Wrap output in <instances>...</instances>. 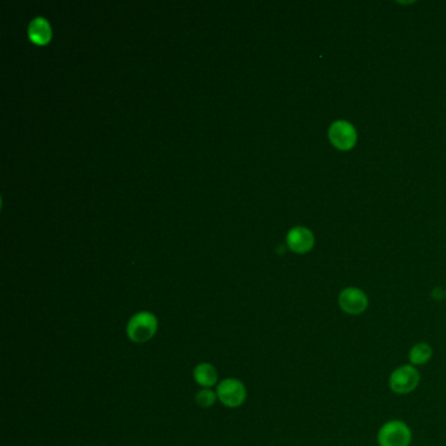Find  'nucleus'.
<instances>
[{"mask_svg": "<svg viewBox=\"0 0 446 446\" xmlns=\"http://www.w3.org/2000/svg\"><path fill=\"white\" fill-rule=\"evenodd\" d=\"M445 298H446V293H445Z\"/></svg>", "mask_w": 446, "mask_h": 446, "instance_id": "12", "label": "nucleus"}, {"mask_svg": "<svg viewBox=\"0 0 446 446\" xmlns=\"http://www.w3.org/2000/svg\"><path fill=\"white\" fill-rule=\"evenodd\" d=\"M218 394L212 389H202L196 393L195 402L202 409H209L218 402Z\"/></svg>", "mask_w": 446, "mask_h": 446, "instance_id": "11", "label": "nucleus"}, {"mask_svg": "<svg viewBox=\"0 0 446 446\" xmlns=\"http://www.w3.org/2000/svg\"><path fill=\"white\" fill-rule=\"evenodd\" d=\"M286 243L292 252L305 254L310 252L314 246V236L309 229L296 227L291 229L286 236Z\"/></svg>", "mask_w": 446, "mask_h": 446, "instance_id": "7", "label": "nucleus"}, {"mask_svg": "<svg viewBox=\"0 0 446 446\" xmlns=\"http://www.w3.org/2000/svg\"><path fill=\"white\" fill-rule=\"evenodd\" d=\"M329 139L335 148L350 151L357 143V131L352 123L347 121H336L329 128Z\"/></svg>", "mask_w": 446, "mask_h": 446, "instance_id": "5", "label": "nucleus"}, {"mask_svg": "<svg viewBox=\"0 0 446 446\" xmlns=\"http://www.w3.org/2000/svg\"><path fill=\"white\" fill-rule=\"evenodd\" d=\"M29 38L37 45H46L51 40V26L45 17H37L29 24Z\"/></svg>", "mask_w": 446, "mask_h": 446, "instance_id": "9", "label": "nucleus"}, {"mask_svg": "<svg viewBox=\"0 0 446 446\" xmlns=\"http://www.w3.org/2000/svg\"><path fill=\"white\" fill-rule=\"evenodd\" d=\"M216 394L220 403L228 409H239L248 397L245 385L237 378H224L216 386Z\"/></svg>", "mask_w": 446, "mask_h": 446, "instance_id": "3", "label": "nucleus"}, {"mask_svg": "<svg viewBox=\"0 0 446 446\" xmlns=\"http://www.w3.org/2000/svg\"><path fill=\"white\" fill-rule=\"evenodd\" d=\"M194 381L202 389H212L218 386V369L209 363H199L193 370Z\"/></svg>", "mask_w": 446, "mask_h": 446, "instance_id": "8", "label": "nucleus"}, {"mask_svg": "<svg viewBox=\"0 0 446 446\" xmlns=\"http://www.w3.org/2000/svg\"><path fill=\"white\" fill-rule=\"evenodd\" d=\"M338 302H339L341 309L351 316H359V314L364 313L368 308V304H369L366 292L356 288V286L344 288L343 291L339 293Z\"/></svg>", "mask_w": 446, "mask_h": 446, "instance_id": "6", "label": "nucleus"}, {"mask_svg": "<svg viewBox=\"0 0 446 446\" xmlns=\"http://www.w3.org/2000/svg\"><path fill=\"white\" fill-rule=\"evenodd\" d=\"M419 384H420V373L411 364L398 366L390 375V390L398 395L410 394L419 386Z\"/></svg>", "mask_w": 446, "mask_h": 446, "instance_id": "4", "label": "nucleus"}, {"mask_svg": "<svg viewBox=\"0 0 446 446\" xmlns=\"http://www.w3.org/2000/svg\"><path fill=\"white\" fill-rule=\"evenodd\" d=\"M411 441V429L401 420H390L378 431L377 443L379 446H410Z\"/></svg>", "mask_w": 446, "mask_h": 446, "instance_id": "2", "label": "nucleus"}, {"mask_svg": "<svg viewBox=\"0 0 446 446\" xmlns=\"http://www.w3.org/2000/svg\"><path fill=\"white\" fill-rule=\"evenodd\" d=\"M432 356H434V348L431 347V344L422 342V343L415 344L410 350L409 360H410L411 366H424V364L429 363Z\"/></svg>", "mask_w": 446, "mask_h": 446, "instance_id": "10", "label": "nucleus"}, {"mask_svg": "<svg viewBox=\"0 0 446 446\" xmlns=\"http://www.w3.org/2000/svg\"><path fill=\"white\" fill-rule=\"evenodd\" d=\"M159 330V320L151 311H139L134 314L126 326L127 338L132 343H147L155 338Z\"/></svg>", "mask_w": 446, "mask_h": 446, "instance_id": "1", "label": "nucleus"}]
</instances>
